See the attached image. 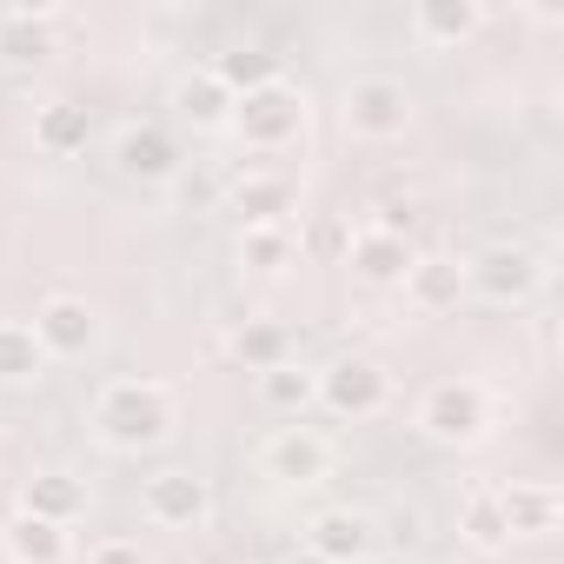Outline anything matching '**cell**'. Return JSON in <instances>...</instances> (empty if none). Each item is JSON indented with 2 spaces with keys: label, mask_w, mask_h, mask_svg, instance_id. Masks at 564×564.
Returning a JSON list of instances; mask_svg holds the SVG:
<instances>
[{
  "label": "cell",
  "mask_w": 564,
  "mask_h": 564,
  "mask_svg": "<svg viewBox=\"0 0 564 564\" xmlns=\"http://www.w3.org/2000/svg\"><path fill=\"white\" fill-rule=\"evenodd\" d=\"M226 346H232V359L246 372H272V366L293 359V339H286V326H279V319H239Z\"/></svg>",
  "instance_id": "obj_23"
},
{
  "label": "cell",
  "mask_w": 564,
  "mask_h": 564,
  "mask_svg": "<svg viewBox=\"0 0 564 564\" xmlns=\"http://www.w3.org/2000/svg\"><path fill=\"white\" fill-rule=\"evenodd\" d=\"M259 465H265V478H279V485H319V478L333 471V445H326L313 425H279V432L259 445Z\"/></svg>",
  "instance_id": "obj_8"
},
{
  "label": "cell",
  "mask_w": 564,
  "mask_h": 564,
  "mask_svg": "<svg viewBox=\"0 0 564 564\" xmlns=\"http://www.w3.org/2000/svg\"><path fill=\"white\" fill-rule=\"evenodd\" d=\"M120 166L133 180H180V147L166 127H127L120 133Z\"/></svg>",
  "instance_id": "obj_20"
},
{
  "label": "cell",
  "mask_w": 564,
  "mask_h": 564,
  "mask_svg": "<svg viewBox=\"0 0 564 564\" xmlns=\"http://www.w3.org/2000/svg\"><path fill=\"white\" fill-rule=\"evenodd\" d=\"M252 153H286V147H300V133H306V94L300 87H259V94H246V100H232V120H226Z\"/></svg>",
  "instance_id": "obj_3"
},
{
  "label": "cell",
  "mask_w": 564,
  "mask_h": 564,
  "mask_svg": "<svg viewBox=\"0 0 564 564\" xmlns=\"http://www.w3.org/2000/svg\"><path fill=\"white\" fill-rule=\"evenodd\" d=\"M226 206L239 213V226H293V180H279V173H246L226 186Z\"/></svg>",
  "instance_id": "obj_12"
},
{
  "label": "cell",
  "mask_w": 564,
  "mask_h": 564,
  "mask_svg": "<svg viewBox=\"0 0 564 564\" xmlns=\"http://www.w3.org/2000/svg\"><path fill=\"white\" fill-rule=\"evenodd\" d=\"M34 339H41L47 359H87L100 346V313L87 300H74V293H54L34 313Z\"/></svg>",
  "instance_id": "obj_7"
},
{
  "label": "cell",
  "mask_w": 564,
  "mask_h": 564,
  "mask_svg": "<svg viewBox=\"0 0 564 564\" xmlns=\"http://www.w3.org/2000/svg\"><path fill=\"white\" fill-rule=\"evenodd\" d=\"M173 107H180V120H186V127H199V133H213V127H226V120H232V94L213 80V67L186 74V80L173 87Z\"/></svg>",
  "instance_id": "obj_24"
},
{
  "label": "cell",
  "mask_w": 564,
  "mask_h": 564,
  "mask_svg": "<svg viewBox=\"0 0 564 564\" xmlns=\"http://www.w3.org/2000/svg\"><path fill=\"white\" fill-rule=\"evenodd\" d=\"M0 544H8V564H67L74 557V538L47 518H28V511L0 531Z\"/></svg>",
  "instance_id": "obj_19"
},
{
  "label": "cell",
  "mask_w": 564,
  "mask_h": 564,
  "mask_svg": "<svg viewBox=\"0 0 564 564\" xmlns=\"http://www.w3.org/2000/svg\"><path fill=\"white\" fill-rule=\"evenodd\" d=\"M458 531L471 551H505L511 531H505V505H498V485H471L458 498Z\"/></svg>",
  "instance_id": "obj_25"
},
{
  "label": "cell",
  "mask_w": 564,
  "mask_h": 564,
  "mask_svg": "<svg viewBox=\"0 0 564 564\" xmlns=\"http://www.w3.org/2000/svg\"><path fill=\"white\" fill-rule=\"evenodd\" d=\"M419 432H425L432 445H452V452L478 445V438L491 432V399H485V386H471V379H438V386L419 399Z\"/></svg>",
  "instance_id": "obj_4"
},
{
  "label": "cell",
  "mask_w": 564,
  "mask_h": 564,
  "mask_svg": "<svg viewBox=\"0 0 564 564\" xmlns=\"http://www.w3.org/2000/svg\"><path fill=\"white\" fill-rule=\"evenodd\" d=\"M173 186H180L186 206H213V199H219V180H206V173H180Z\"/></svg>",
  "instance_id": "obj_30"
},
{
  "label": "cell",
  "mask_w": 564,
  "mask_h": 564,
  "mask_svg": "<svg viewBox=\"0 0 564 564\" xmlns=\"http://www.w3.org/2000/svg\"><path fill=\"white\" fill-rule=\"evenodd\" d=\"M286 564H326V557H319V551H306V544H300V551H293V557H286Z\"/></svg>",
  "instance_id": "obj_31"
},
{
  "label": "cell",
  "mask_w": 564,
  "mask_h": 564,
  "mask_svg": "<svg viewBox=\"0 0 564 564\" xmlns=\"http://www.w3.org/2000/svg\"><path fill=\"white\" fill-rule=\"evenodd\" d=\"M300 259V232L293 226H239V265L252 272H286Z\"/></svg>",
  "instance_id": "obj_27"
},
{
  "label": "cell",
  "mask_w": 564,
  "mask_h": 564,
  "mask_svg": "<svg viewBox=\"0 0 564 564\" xmlns=\"http://www.w3.org/2000/svg\"><path fill=\"white\" fill-rule=\"evenodd\" d=\"M213 80H219L232 100H246V94H259V87H279L286 74H279V54H265V47H226V54H213Z\"/></svg>",
  "instance_id": "obj_21"
},
{
  "label": "cell",
  "mask_w": 564,
  "mask_h": 564,
  "mask_svg": "<svg viewBox=\"0 0 564 564\" xmlns=\"http://www.w3.org/2000/svg\"><path fill=\"white\" fill-rule=\"evenodd\" d=\"M339 127H346L352 140H366V147L399 140V133L412 127V94H405V80H392V74H359V80L339 94Z\"/></svg>",
  "instance_id": "obj_2"
},
{
  "label": "cell",
  "mask_w": 564,
  "mask_h": 564,
  "mask_svg": "<svg viewBox=\"0 0 564 564\" xmlns=\"http://www.w3.org/2000/svg\"><path fill=\"white\" fill-rule=\"evenodd\" d=\"M372 538H379V524L366 511H319L306 524V551H319L326 564H366L372 557Z\"/></svg>",
  "instance_id": "obj_13"
},
{
  "label": "cell",
  "mask_w": 564,
  "mask_h": 564,
  "mask_svg": "<svg viewBox=\"0 0 564 564\" xmlns=\"http://www.w3.org/2000/svg\"><path fill=\"white\" fill-rule=\"evenodd\" d=\"M140 511H147V524H160V531H199L206 511H213V491H206V478L166 465V471H153V478L140 485Z\"/></svg>",
  "instance_id": "obj_6"
},
{
  "label": "cell",
  "mask_w": 564,
  "mask_h": 564,
  "mask_svg": "<svg viewBox=\"0 0 564 564\" xmlns=\"http://www.w3.org/2000/svg\"><path fill=\"white\" fill-rule=\"evenodd\" d=\"M485 28V8L478 0H419L412 8V34L425 41V47H458V41H471Z\"/></svg>",
  "instance_id": "obj_16"
},
{
  "label": "cell",
  "mask_w": 564,
  "mask_h": 564,
  "mask_svg": "<svg viewBox=\"0 0 564 564\" xmlns=\"http://www.w3.org/2000/svg\"><path fill=\"white\" fill-rule=\"evenodd\" d=\"M498 505H505V531H511V538H551L557 518H564V498H557V485H544V478H511V485H498Z\"/></svg>",
  "instance_id": "obj_11"
},
{
  "label": "cell",
  "mask_w": 564,
  "mask_h": 564,
  "mask_svg": "<svg viewBox=\"0 0 564 564\" xmlns=\"http://www.w3.org/2000/svg\"><path fill=\"white\" fill-rule=\"evenodd\" d=\"M379 564H419V557H405V551H399V557H379Z\"/></svg>",
  "instance_id": "obj_32"
},
{
  "label": "cell",
  "mask_w": 564,
  "mask_h": 564,
  "mask_svg": "<svg viewBox=\"0 0 564 564\" xmlns=\"http://www.w3.org/2000/svg\"><path fill=\"white\" fill-rule=\"evenodd\" d=\"M252 386H259V405H265V412H279V419H300V412L319 399V372H313V366H300V359L272 366V372H252Z\"/></svg>",
  "instance_id": "obj_18"
},
{
  "label": "cell",
  "mask_w": 564,
  "mask_h": 564,
  "mask_svg": "<svg viewBox=\"0 0 564 564\" xmlns=\"http://www.w3.org/2000/svg\"><path fill=\"white\" fill-rule=\"evenodd\" d=\"M94 438L107 445V452H153V445H166L173 438V392L160 386V379H107L100 392H94Z\"/></svg>",
  "instance_id": "obj_1"
},
{
  "label": "cell",
  "mask_w": 564,
  "mask_h": 564,
  "mask_svg": "<svg viewBox=\"0 0 564 564\" xmlns=\"http://www.w3.org/2000/svg\"><path fill=\"white\" fill-rule=\"evenodd\" d=\"M21 511L28 518H47V524H80L87 518V485L74 478V471H34L28 478V491H21Z\"/></svg>",
  "instance_id": "obj_15"
},
{
  "label": "cell",
  "mask_w": 564,
  "mask_h": 564,
  "mask_svg": "<svg viewBox=\"0 0 564 564\" xmlns=\"http://www.w3.org/2000/svg\"><path fill=\"white\" fill-rule=\"evenodd\" d=\"M319 405L333 412V419H372V412H386V372L372 366V359H333L326 372H319Z\"/></svg>",
  "instance_id": "obj_9"
},
{
  "label": "cell",
  "mask_w": 564,
  "mask_h": 564,
  "mask_svg": "<svg viewBox=\"0 0 564 564\" xmlns=\"http://www.w3.org/2000/svg\"><path fill=\"white\" fill-rule=\"evenodd\" d=\"M412 259H419L412 239L379 232V226H359V232L346 239V265H352V279H366V286H405Z\"/></svg>",
  "instance_id": "obj_10"
},
{
  "label": "cell",
  "mask_w": 564,
  "mask_h": 564,
  "mask_svg": "<svg viewBox=\"0 0 564 564\" xmlns=\"http://www.w3.org/2000/svg\"><path fill=\"white\" fill-rule=\"evenodd\" d=\"M80 564H147V551H140L133 538H120V531H113V538H94Z\"/></svg>",
  "instance_id": "obj_28"
},
{
  "label": "cell",
  "mask_w": 564,
  "mask_h": 564,
  "mask_svg": "<svg viewBox=\"0 0 564 564\" xmlns=\"http://www.w3.org/2000/svg\"><path fill=\"white\" fill-rule=\"evenodd\" d=\"M372 226H379V232H399V239H412L419 213H412V199H386V206L372 213Z\"/></svg>",
  "instance_id": "obj_29"
},
{
  "label": "cell",
  "mask_w": 564,
  "mask_h": 564,
  "mask_svg": "<svg viewBox=\"0 0 564 564\" xmlns=\"http://www.w3.org/2000/svg\"><path fill=\"white\" fill-rule=\"evenodd\" d=\"M87 107H74V100H47V107H34V147L47 153V160H74L80 147H87Z\"/></svg>",
  "instance_id": "obj_22"
},
{
  "label": "cell",
  "mask_w": 564,
  "mask_h": 564,
  "mask_svg": "<svg viewBox=\"0 0 564 564\" xmlns=\"http://www.w3.org/2000/svg\"><path fill=\"white\" fill-rule=\"evenodd\" d=\"M544 259L531 246H485L478 259H465V293L491 300V306H524L544 293Z\"/></svg>",
  "instance_id": "obj_5"
},
{
  "label": "cell",
  "mask_w": 564,
  "mask_h": 564,
  "mask_svg": "<svg viewBox=\"0 0 564 564\" xmlns=\"http://www.w3.org/2000/svg\"><path fill=\"white\" fill-rule=\"evenodd\" d=\"M47 366H54V359L41 352L34 326H21V319H0V386H34Z\"/></svg>",
  "instance_id": "obj_26"
},
{
  "label": "cell",
  "mask_w": 564,
  "mask_h": 564,
  "mask_svg": "<svg viewBox=\"0 0 564 564\" xmlns=\"http://www.w3.org/2000/svg\"><path fill=\"white\" fill-rule=\"evenodd\" d=\"M405 300H412L425 319L452 313V306L465 300V265H458V259H412V272H405Z\"/></svg>",
  "instance_id": "obj_17"
},
{
  "label": "cell",
  "mask_w": 564,
  "mask_h": 564,
  "mask_svg": "<svg viewBox=\"0 0 564 564\" xmlns=\"http://www.w3.org/2000/svg\"><path fill=\"white\" fill-rule=\"evenodd\" d=\"M54 54V8H0V61L41 67Z\"/></svg>",
  "instance_id": "obj_14"
},
{
  "label": "cell",
  "mask_w": 564,
  "mask_h": 564,
  "mask_svg": "<svg viewBox=\"0 0 564 564\" xmlns=\"http://www.w3.org/2000/svg\"><path fill=\"white\" fill-rule=\"evenodd\" d=\"M0 564H8V557H0Z\"/></svg>",
  "instance_id": "obj_33"
}]
</instances>
